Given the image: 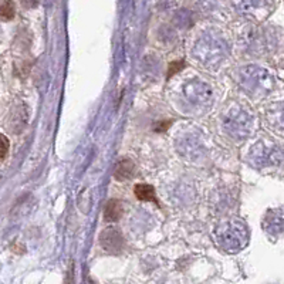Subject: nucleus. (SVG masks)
Returning <instances> with one entry per match:
<instances>
[{
  "instance_id": "obj_1",
  "label": "nucleus",
  "mask_w": 284,
  "mask_h": 284,
  "mask_svg": "<svg viewBox=\"0 0 284 284\" xmlns=\"http://www.w3.org/2000/svg\"><path fill=\"white\" fill-rule=\"evenodd\" d=\"M100 243L101 248L105 252L115 255V253H119L124 248V238L118 229L108 228L101 233Z\"/></svg>"
},
{
  "instance_id": "obj_2",
  "label": "nucleus",
  "mask_w": 284,
  "mask_h": 284,
  "mask_svg": "<svg viewBox=\"0 0 284 284\" xmlns=\"http://www.w3.org/2000/svg\"><path fill=\"white\" fill-rule=\"evenodd\" d=\"M135 175V165L131 159H121L115 166L114 176L117 181H129Z\"/></svg>"
},
{
  "instance_id": "obj_3",
  "label": "nucleus",
  "mask_w": 284,
  "mask_h": 284,
  "mask_svg": "<svg viewBox=\"0 0 284 284\" xmlns=\"http://www.w3.org/2000/svg\"><path fill=\"white\" fill-rule=\"evenodd\" d=\"M124 215V205L118 199H111L107 202L104 209V219L107 222H117Z\"/></svg>"
},
{
  "instance_id": "obj_4",
  "label": "nucleus",
  "mask_w": 284,
  "mask_h": 284,
  "mask_svg": "<svg viewBox=\"0 0 284 284\" xmlns=\"http://www.w3.org/2000/svg\"><path fill=\"white\" fill-rule=\"evenodd\" d=\"M134 193H135L137 199H139V201L155 202V203H158V201H156L155 189H154V186H151V185L148 184L135 185Z\"/></svg>"
},
{
  "instance_id": "obj_5",
  "label": "nucleus",
  "mask_w": 284,
  "mask_h": 284,
  "mask_svg": "<svg viewBox=\"0 0 284 284\" xmlns=\"http://www.w3.org/2000/svg\"><path fill=\"white\" fill-rule=\"evenodd\" d=\"M0 17L4 20L14 17V4L11 0H4L0 3Z\"/></svg>"
},
{
  "instance_id": "obj_6",
  "label": "nucleus",
  "mask_w": 284,
  "mask_h": 284,
  "mask_svg": "<svg viewBox=\"0 0 284 284\" xmlns=\"http://www.w3.org/2000/svg\"><path fill=\"white\" fill-rule=\"evenodd\" d=\"M9 149H10L9 139H7L6 135H3V134L0 132V162L6 159V156L9 154Z\"/></svg>"
},
{
  "instance_id": "obj_7",
  "label": "nucleus",
  "mask_w": 284,
  "mask_h": 284,
  "mask_svg": "<svg viewBox=\"0 0 284 284\" xmlns=\"http://www.w3.org/2000/svg\"><path fill=\"white\" fill-rule=\"evenodd\" d=\"M185 65V63L184 61H178V63H172L171 64V67H169V74H168V77H171L172 74H175V73H178L182 67Z\"/></svg>"
}]
</instances>
